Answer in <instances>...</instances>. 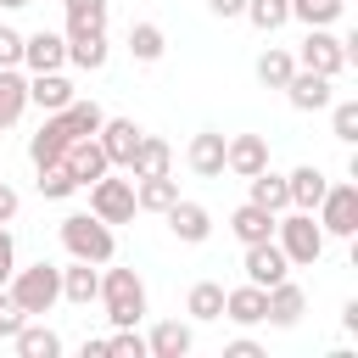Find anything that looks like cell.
<instances>
[{"label": "cell", "mask_w": 358, "mask_h": 358, "mask_svg": "<svg viewBox=\"0 0 358 358\" xmlns=\"http://www.w3.org/2000/svg\"><path fill=\"white\" fill-rule=\"evenodd\" d=\"M0 67H22V34L0 22Z\"/></svg>", "instance_id": "cell-41"}, {"label": "cell", "mask_w": 358, "mask_h": 358, "mask_svg": "<svg viewBox=\"0 0 358 358\" xmlns=\"http://www.w3.org/2000/svg\"><path fill=\"white\" fill-rule=\"evenodd\" d=\"M185 313H190V319H201V324H207V319H224V285H218V280H196V285H190Z\"/></svg>", "instance_id": "cell-31"}, {"label": "cell", "mask_w": 358, "mask_h": 358, "mask_svg": "<svg viewBox=\"0 0 358 358\" xmlns=\"http://www.w3.org/2000/svg\"><path fill=\"white\" fill-rule=\"evenodd\" d=\"M62 123L73 129V140H90V134H101V123H106V112H101L95 101H78V95H73V101L62 106Z\"/></svg>", "instance_id": "cell-30"}, {"label": "cell", "mask_w": 358, "mask_h": 358, "mask_svg": "<svg viewBox=\"0 0 358 358\" xmlns=\"http://www.w3.org/2000/svg\"><path fill=\"white\" fill-rule=\"evenodd\" d=\"M341 11H347V0H291V17L302 28H330Z\"/></svg>", "instance_id": "cell-35"}, {"label": "cell", "mask_w": 358, "mask_h": 358, "mask_svg": "<svg viewBox=\"0 0 358 358\" xmlns=\"http://www.w3.org/2000/svg\"><path fill=\"white\" fill-rule=\"evenodd\" d=\"M22 67H28V73H56V67H67V34H50V28L22 34Z\"/></svg>", "instance_id": "cell-10"}, {"label": "cell", "mask_w": 358, "mask_h": 358, "mask_svg": "<svg viewBox=\"0 0 358 358\" xmlns=\"http://www.w3.org/2000/svg\"><path fill=\"white\" fill-rule=\"evenodd\" d=\"M67 145H73V129L62 123V112H45V123L28 134V162H34V168L62 162V157H67Z\"/></svg>", "instance_id": "cell-8"}, {"label": "cell", "mask_w": 358, "mask_h": 358, "mask_svg": "<svg viewBox=\"0 0 358 358\" xmlns=\"http://www.w3.org/2000/svg\"><path fill=\"white\" fill-rule=\"evenodd\" d=\"M95 296H101V274H95V263L73 257V263L62 268V302H73V308H90Z\"/></svg>", "instance_id": "cell-23"}, {"label": "cell", "mask_w": 358, "mask_h": 358, "mask_svg": "<svg viewBox=\"0 0 358 358\" xmlns=\"http://www.w3.org/2000/svg\"><path fill=\"white\" fill-rule=\"evenodd\" d=\"M62 6H67V34L106 28V11H112V0H62Z\"/></svg>", "instance_id": "cell-37"}, {"label": "cell", "mask_w": 358, "mask_h": 358, "mask_svg": "<svg viewBox=\"0 0 358 358\" xmlns=\"http://www.w3.org/2000/svg\"><path fill=\"white\" fill-rule=\"evenodd\" d=\"M62 246H67V257H84V263H112V252H117V235H112V224H101L95 213H67L62 218Z\"/></svg>", "instance_id": "cell-4"}, {"label": "cell", "mask_w": 358, "mask_h": 358, "mask_svg": "<svg viewBox=\"0 0 358 358\" xmlns=\"http://www.w3.org/2000/svg\"><path fill=\"white\" fill-rule=\"evenodd\" d=\"M173 201H179V185H173V173L134 179V207H140V213H168Z\"/></svg>", "instance_id": "cell-26"}, {"label": "cell", "mask_w": 358, "mask_h": 358, "mask_svg": "<svg viewBox=\"0 0 358 358\" xmlns=\"http://www.w3.org/2000/svg\"><path fill=\"white\" fill-rule=\"evenodd\" d=\"M302 313H308V291L285 274V280H274L268 285V324H280V330H291V324H302Z\"/></svg>", "instance_id": "cell-14"}, {"label": "cell", "mask_w": 358, "mask_h": 358, "mask_svg": "<svg viewBox=\"0 0 358 358\" xmlns=\"http://www.w3.org/2000/svg\"><path fill=\"white\" fill-rule=\"evenodd\" d=\"M17 207H22V196H17V190L0 179V224H11V218H17Z\"/></svg>", "instance_id": "cell-44"}, {"label": "cell", "mask_w": 358, "mask_h": 358, "mask_svg": "<svg viewBox=\"0 0 358 358\" xmlns=\"http://www.w3.org/2000/svg\"><path fill=\"white\" fill-rule=\"evenodd\" d=\"M257 34H274V28H285L291 22V0H246V11H241Z\"/></svg>", "instance_id": "cell-33"}, {"label": "cell", "mask_w": 358, "mask_h": 358, "mask_svg": "<svg viewBox=\"0 0 358 358\" xmlns=\"http://www.w3.org/2000/svg\"><path fill=\"white\" fill-rule=\"evenodd\" d=\"M168 168H173V145L157 140V134H140V151H134L129 173H134V179H151V173H168Z\"/></svg>", "instance_id": "cell-28"}, {"label": "cell", "mask_w": 358, "mask_h": 358, "mask_svg": "<svg viewBox=\"0 0 358 358\" xmlns=\"http://www.w3.org/2000/svg\"><path fill=\"white\" fill-rule=\"evenodd\" d=\"M274 241H280V252L291 257V268H313L319 257H324V229H319V218L313 213H302V207H285V218H274Z\"/></svg>", "instance_id": "cell-1"}, {"label": "cell", "mask_w": 358, "mask_h": 358, "mask_svg": "<svg viewBox=\"0 0 358 358\" xmlns=\"http://www.w3.org/2000/svg\"><path fill=\"white\" fill-rule=\"evenodd\" d=\"M274 218H280V213H268V207H257V201H241V207L229 213V235H235L241 246H252V241H274Z\"/></svg>", "instance_id": "cell-22"}, {"label": "cell", "mask_w": 358, "mask_h": 358, "mask_svg": "<svg viewBox=\"0 0 358 358\" xmlns=\"http://www.w3.org/2000/svg\"><path fill=\"white\" fill-rule=\"evenodd\" d=\"M241 268H246V280H252V285H263V291H268L274 280H285V274H291V257L280 252V241H252V246H246V257H241Z\"/></svg>", "instance_id": "cell-9"}, {"label": "cell", "mask_w": 358, "mask_h": 358, "mask_svg": "<svg viewBox=\"0 0 358 358\" xmlns=\"http://www.w3.org/2000/svg\"><path fill=\"white\" fill-rule=\"evenodd\" d=\"M106 358H145V336H134V324L106 336Z\"/></svg>", "instance_id": "cell-39"}, {"label": "cell", "mask_w": 358, "mask_h": 358, "mask_svg": "<svg viewBox=\"0 0 358 358\" xmlns=\"http://www.w3.org/2000/svg\"><path fill=\"white\" fill-rule=\"evenodd\" d=\"M34 173H39L34 185H39V196H45V201H67V196L78 190V179L67 173V162H45V168H34Z\"/></svg>", "instance_id": "cell-34"}, {"label": "cell", "mask_w": 358, "mask_h": 358, "mask_svg": "<svg viewBox=\"0 0 358 358\" xmlns=\"http://www.w3.org/2000/svg\"><path fill=\"white\" fill-rule=\"evenodd\" d=\"M291 73H296V56H291V50H274V45H268V50L257 56V78H263L268 90H285Z\"/></svg>", "instance_id": "cell-36"}, {"label": "cell", "mask_w": 358, "mask_h": 358, "mask_svg": "<svg viewBox=\"0 0 358 358\" xmlns=\"http://www.w3.org/2000/svg\"><path fill=\"white\" fill-rule=\"evenodd\" d=\"M162 218H168V229H173L185 246H201V241L213 235V213H207L201 201H185V196H179V201H173Z\"/></svg>", "instance_id": "cell-15"}, {"label": "cell", "mask_w": 358, "mask_h": 358, "mask_svg": "<svg viewBox=\"0 0 358 358\" xmlns=\"http://www.w3.org/2000/svg\"><path fill=\"white\" fill-rule=\"evenodd\" d=\"M185 162H190V173H196V179H224V134H218V129L190 134Z\"/></svg>", "instance_id": "cell-18"}, {"label": "cell", "mask_w": 358, "mask_h": 358, "mask_svg": "<svg viewBox=\"0 0 358 358\" xmlns=\"http://www.w3.org/2000/svg\"><path fill=\"white\" fill-rule=\"evenodd\" d=\"M90 190V213L101 218V224H129L140 207H134V173L129 179H112V173H101L95 185H84Z\"/></svg>", "instance_id": "cell-7"}, {"label": "cell", "mask_w": 358, "mask_h": 358, "mask_svg": "<svg viewBox=\"0 0 358 358\" xmlns=\"http://www.w3.org/2000/svg\"><path fill=\"white\" fill-rule=\"evenodd\" d=\"M62 162H67V173L78 179V190H84V185H95L101 173H112V162H106V151H101V140H95V134H90V140H73Z\"/></svg>", "instance_id": "cell-19"}, {"label": "cell", "mask_w": 358, "mask_h": 358, "mask_svg": "<svg viewBox=\"0 0 358 358\" xmlns=\"http://www.w3.org/2000/svg\"><path fill=\"white\" fill-rule=\"evenodd\" d=\"M11 268H17V241H11V229L0 224V285L11 280Z\"/></svg>", "instance_id": "cell-42"}, {"label": "cell", "mask_w": 358, "mask_h": 358, "mask_svg": "<svg viewBox=\"0 0 358 358\" xmlns=\"http://www.w3.org/2000/svg\"><path fill=\"white\" fill-rule=\"evenodd\" d=\"M78 90H73V78L56 67V73H28V106H39V112H62L67 101H73Z\"/></svg>", "instance_id": "cell-17"}, {"label": "cell", "mask_w": 358, "mask_h": 358, "mask_svg": "<svg viewBox=\"0 0 358 358\" xmlns=\"http://www.w3.org/2000/svg\"><path fill=\"white\" fill-rule=\"evenodd\" d=\"M330 134L341 145H358V101H330Z\"/></svg>", "instance_id": "cell-38"}, {"label": "cell", "mask_w": 358, "mask_h": 358, "mask_svg": "<svg viewBox=\"0 0 358 358\" xmlns=\"http://www.w3.org/2000/svg\"><path fill=\"white\" fill-rule=\"evenodd\" d=\"M207 11H213V17H241L246 0H207Z\"/></svg>", "instance_id": "cell-45"}, {"label": "cell", "mask_w": 358, "mask_h": 358, "mask_svg": "<svg viewBox=\"0 0 358 358\" xmlns=\"http://www.w3.org/2000/svg\"><path fill=\"white\" fill-rule=\"evenodd\" d=\"M257 168H268V140L263 134H229L224 140V173L252 179Z\"/></svg>", "instance_id": "cell-12"}, {"label": "cell", "mask_w": 358, "mask_h": 358, "mask_svg": "<svg viewBox=\"0 0 358 358\" xmlns=\"http://www.w3.org/2000/svg\"><path fill=\"white\" fill-rule=\"evenodd\" d=\"M11 347H17V358H56V352H62V336H56L50 324H34V319H28V324L11 336Z\"/></svg>", "instance_id": "cell-29"}, {"label": "cell", "mask_w": 358, "mask_h": 358, "mask_svg": "<svg viewBox=\"0 0 358 358\" xmlns=\"http://www.w3.org/2000/svg\"><path fill=\"white\" fill-rule=\"evenodd\" d=\"M246 201H257V207H268V213H285V207H291L285 173H274V168H257V173L246 179Z\"/></svg>", "instance_id": "cell-25"}, {"label": "cell", "mask_w": 358, "mask_h": 358, "mask_svg": "<svg viewBox=\"0 0 358 358\" xmlns=\"http://www.w3.org/2000/svg\"><path fill=\"white\" fill-rule=\"evenodd\" d=\"M22 324H28V313H22V308H17V296H11L6 285H0V336L11 341V336H17Z\"/></svg>", "instance_id": "cell-40"}, {"label": "cell", "mask_w": 358, "mask_h": 358, "mask_svg": "<svg viewBox=\"0 0 358 358\" xmlns=\"http://www.w3.org/2000/svg\"><path fill=\"white\" fill-rule=\"evenodd\" d=\"M106 56H112L106 28H78V34H67V62H73V67L101 73V67H106Z\"/></svg>", "instance_id": "cell-21"}, {"label": "cell", "mask_w": 358, "mask_h": 358, "mask_svg": "<svg viewBox=\"0 0 358 358\" xmlns=\"http://www.w3.org/2000/svg\"><path fill=\"white\" fill-rule=\"evenodd\" d=\"M140 134H145V129H140L134 117H106L95 140H101V151H106V162H112V168H129V162H134V151H140Z\"/></svg>", "instance_id": "cell-11"}, {"label": "cell", "mask_w": 358, "mask_h": 358, "mask_svg": "<svg viewBox=\"0 0 358 358\" xmlns=\"http://www.w3.org/2000/svg\"><path fill=\"white\" fill-rule=\"evenodd\" d=\"M162 50H168V39L157 22H129V56L134 62H162Z\"/></svg>", "instance_id": "cell-32"}, {"label": "cell", "mask_w": 358, "mask_h": 358, "mask_svg": "<svg viewBox=\"0 0 358 358\" xmlns=\"http://www.w3.org/2000/svg\"><path fill=\"white\" fill-rule=\"evenodd\" d=\"M190 347H196V330L179 324V319H162L145 336V358H190Z\"/></svg>", "instance_id": "cell-20"}, {"label": "cell", "mask_w": 358, "mask_h": 358, "mask_svg": "<svg viewBox=\"0 0 358 358\" xmlns=\"http://www.w3.org/2000/svg\"><path fill=\"white\" fill-rule=\"evenodd\" d=\"M224 358H263V347H257L252 336H235V341L224 347Z\"/></svg>", "instance_id": "cell-43"}, {"label": "cell", "mask_w": 358, "mask_h": 358, "mask_svg": "<svg viewBox=\"0 0 358 358\" xmlns=\"http://www.w3.org/2000/svg\"><path fill=\"white\" fill-rule=\"evenodd\" d=\"M285 190H291V207L313 213V207H319V196L330 190V179H324V168L302 162V168H291V173H285Z\"/></svg>", "instance_id": "cell-24"}, {"label": "cell", "mask_w": 358, "mask_h": 358, "mask_svg": "<svg viewBox=\"0 0 358 358\" xmlns=\"http://www.w3.org/2000/svg\"><path fill=\"white\" fill-rule=\"evenodd\" d=\"M6 291L17 296V308H22L28 319H39V313H50V308L62 302V268L39 257V263H28V268H11Z\"/></svg>", "instance_id": "cell-2"}, {"label": "cell", "mask_w": 358, "mask_h": 358, "mask_svg": "<svg viewBox=\"0 0 358 358\" xmlns=\"http://www.w3.org/2000/svg\"><path fill=\"white\" fill-rule=\"evenodd\" d=\"M22 6H34V0H0V11H22Z\"/></svg>", "instance_id": "cell-46"}, {"label": "cell", "mask_w": 358, "mask_h": 358, "mask_svg": "<svg viewBox=\"0 0 358 358\" xmlns=\"http://www.w3.org/2000/svg\"><path fill=\"white\" fill-rule=\"evenodd\" d=\"M263 313H268V291L263 285H235V291H224V319L229 324H241V330H252V324H263Z\"/></svg>", "instance_id": "cell-16"}, {"label": "cell", "mask_w": 358, "mask_h": 358, "mask_svg": "<svg viewBox=\"0 0 358 358\" xmlns=\"http://www.w3.org/2000/svg\"><path fill=\"white\" fill-rule=\"evenodd\" d=\"M313 218H319V229H324V235H336V241H352V235H358V185H352V179L330 185V190L319 196Z\"/></svg>", "instance_id": "cell-6"}, {"label": "cell", "mask_w": 358, "mask_h": 358, "mask_svg": "<svg viewBox=\"0 0 358 358\" xmlns=\"http://www.w3.org/2000/svg\"><path fill=\"white\" fill-rule=\"evenodd\" d=\"M330 84L336 78H324V73H308V67H296L291 78H285V101L296 106V112H324L336 95H330Z\"/></svg>", "instance_id": "cell-13"}, {"label": "cell", "mask_w": 358, "mask_h": 358, "mask_svg": "<svg viewBox=\"0 0 358 358\" xmlns=\"http://www.w3.org/2000/svg\"><path fill=\"white\" fill-rule=\"evenodd\" d=\"M352 56H358V50H352V39H336L330 28H308V39H302V50H296V67L336 78V73H347V62H352Z\"/></svg>", "instance_id": "cell-5"}, {"label": "cell", "mask_w": 358, "mask_h": 358, "mask_svg": "<svg viewBox=\"0 0 358 358\" xmlns=\"http://www.w3.org/2000/svg\"><path fill=\"white\" fill-rule=\"evenodd\" d=\"M28 112V78L22 67H0V129H11Z\"/></svg>", "instance_id": "cell-27"}, {"label": "cell", "mask_w": 358, "mask_h": 358, "mask_svg": "<svg viewBox=\"0 0 358 358\" xmlns=\"http://www.w3.org/2000/svg\"><path fill=\"white\" fill-rule=\"evenodd\" d=\"M106 268V263H101ZM101 308H106V319H112V330H123V324H140L145 319V285H140V274L134 268H106L101 274V296H95Z\"/></svg>", "instance_id": "cell-3"}]
</instances>
